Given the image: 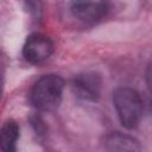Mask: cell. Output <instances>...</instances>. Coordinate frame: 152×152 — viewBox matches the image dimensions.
Masks as SVG:
<instances>
[{
    "label": "cell",
    "mask_w": 152,
    "mask_h": 152,
    "mask_svg": "<svg viewBox=\"0 0 152 152\" xmlns=\"http://www.w3.org/2000/svg\"><path fill=\"white\" fill-rule=\"evenodd\" d=\"M113 102L124 127L135 128L142 116V101L139 93L128 87H120L113 93Z\"/></svg>",
    "instance_id": "6da1fadb"
},
{
    "label": "cell",
    "mask_w": 152,
    "mask_h": 152,
    "mask_svg": "<svg viewBox=\"0 0 152 152\" xmlns=\"http://www.w3.org/2000/svg\"><path fill=\"white\" fill-rule=\"evenodd\" d=\"M63 88L64 82L59 76L45 75L33 84L31 90V102L39 110L51 112L58 107Z\"/></svg>",
    "instance_id": "7a4b0ae2"
},
{
    "label": "cell",
    "mask_w": 152,
    "mask_h": 152,
    "mask_svg": "<svg viewBox=\"0 0 152 152\" xmlns=\"http://www.w3.org/2000/svg\"><path fill=\"white\" fill-rule=\"evenodd\" d=\"M53 52V43L51 39L42 33H33L27 37L23 55L25 59L32 64H38L46 61Z\"/></svg>",
    "instance_id": "3957f363"
},
{
    "label": "cell",
    "mask_w": 152,
    "mask_h": 152,
    "mask_svg": "<svg viewBox=\"0 0 152 152\" xmlns=\"http://www.w3.org/2000/svg\"><path fill=\"white\" fill-rule=\"evenodd\" d=\"M101 84L100 75L95 72H83L74 78L72 89L80 99L96 101L101 93Z\"/></svg>",
    "instance_id": "277c9868"
},
{
    "label": "cell",
    "mask_w": 152,
    "mask_h": 152,
    "mask_svg": "<svg viewBox=\"0 0 152 152\" xmlns=\"http://www.w3.org/2000/svg\"><path fill=\"white\" fill-rule=\"evenodd\" d=\"M71 13L81 21L93 24L102 19L106 14V5L95 0H75L71 4Z\"/></svg>",
    "instance_id": "5b68a950"
},
{
    "label": "cell",
    "mask_w": 152,
    "mask_h": 152,
    "mask_svg": "<svg viewBox=\"0 0 152 152\" xmlns=\"http://www.w3.org/2000/svg\"><path fill=\"white\" fill-rule=\"evenodd\" d=\"M19 138V126L15 121H6L0 129V150L5 152L15 151V144Z\"/></svg>",
    "instance_id": "8992f818"
},
{
    "label": "cell",
    "mask_w": 152,
    "mask_h": 152,
    "mask_svg": "<svg viewBox=\"0 0 152 152\" xmlns=\"http://www.w3.org/2000/svg\"><path fill=\"white\" fill-rule=\"evenodd\" d=\"M106 144L108 150H118V151H139L138 142L127 135H122L120 133H113L106 138Z\"/></svg>",
    "instance_id": "52a82bcc"
},
{
    "label": "cell",
    "mask_w": 152,
    "mask_h": 152,
    "mask_svg": "<svg viewBox=\"0 0 152 152\" xmlns=\"http://www.w3.org/2000/svg\"><path fill=\"white\" fill-rule=\"evenodd\" d=\"M1 93H2V80L0 77V96H1Z\"/></svg>",
    "instance_id": "ba28073f"
}]
</instances>
